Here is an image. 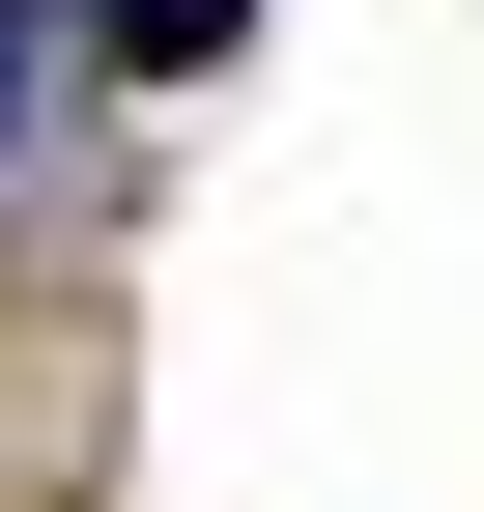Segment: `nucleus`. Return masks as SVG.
<instances>
[{
  "label": "nucleus",
  "instance_id": "f257e3e1",
  "mask_svg": "<svg viewBox=\"0 0 484 512\" xmlns=\"http://www.w3.org/2000/svg\"><path fill=\"white\" fill-rule=\"evenodd\" d=\"M86 29H114V57H143V86H200V57H228V29H257V0H86Z\"/></svg>",
  "mask_w": 484,
  "mask_h": 512
},
{
  "label": "nucleus",
  "instance_id": "f03ea898",
  "mask_svg": "<svg viewBox=\"0 0 484 512\" xmlns=\"http://www.w3.org/2000/svg\"><path fill=\"white\" fill-rule=\"evenodd\" d=\"M0 143H29V0H0Z\"/></svg>",
  "mask_w": 484,
  "mask_h": 512
}]
</instances>
